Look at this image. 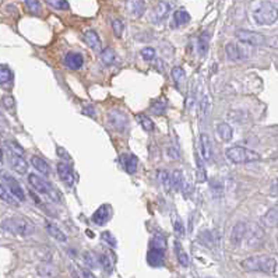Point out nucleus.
Here are the masks:
<instances>
[{
	"mask_svg": "<svg viewBox=\"0 0 278 278\" xmlns=\"http://www.w3.org/2000/svg\"><path fill=\"white\" fill-rule=\"evenodd\" d=\"M165 260V250L158 249V247H151L147 252V263L151 267H161Z\"/></svg>",
	"mask_w": 278,
	"mask_h": 278,
	"instance_id": "nucleus-12",
	"label": "nucleus"
},
{
	"mask_svg": "<svg viewBox=\"0 0 278 278\" xmlns=\"http://www.w3.org/2000/svg\"><path fill=\"white\" fill-rule=\"evenodd\" d=\"M101 238H102L108 245L112 246V247H116V246H118V242H116L115 236H113L111 232H102V234H101Z\"/></svg>",
	"mask_w": 278,
	"mask_h": 278,
	"instance_id": "nucleus-49",
	"label": "nucleus"
},
{
	"mask_svg": "<svg viewBox=\"0 0 278 278\" xmlns=\"http://www.w3.org/2000/svg\"><path fill=\"white\" fill-rule=\"evenodd\" d=\"M7 156H9V162H10L11 168L18 172V174H27L28 172V162L25 161V158L18 154H14L11 151H7Z\"/></svg>",
	"mask_w": 278,
	"mask_h": 278,
	"instance_id": "nucleus-13",
	"label": "nucleus"
},
{
	"mask_svg": "<svg viewBox=\"0 0 278 278\" xmlns=\"http://www.w3.org/2000/svg\"><path fill=\"white\" fill-rule=\"evenodd\" d=\"M83 112H84V115H87V116H91L92 119H95V116H97V115H95V109H94L91 105L86 106V108L83 109Z\"/></svg>",
	"mask_w": 278,
	"mask_h": 278,
	"instance_id": "nucleus-52",
	"label": "nucleus"
},
{
	"mask_svg": "<svg viewBox=\"0 0 278 278\" xmlns=\"http://www.w3.org/2000/svg\"><path fill=\"white\" fill-rule=\"evenodd\" d=\"M45 228H46L48 234L51 235L52 238H55L56 241H59V242H66L67 241L66 234H65L60 228H57L56 225H53L52 223L46 221V223H45Z\"/></svg>",
	"mask_w": 278,
	"mask_h": 278,
	"instance_id": "nucleus-24",
	"label": "nucleus"
},
{
	"mask_svg": "<svg viewBox=\"0 0 278 278\" xmlns=\"http://www.w3.org/2000/svg\"><path fill=\"white\" fill-rule=\"evenodd\" d=\"M63 63L70 70H80L84 65V57L78 52H69L63 59Z\"/></svg>",
	"mask_w": 278,
	"mask_h": 278,
	"instance_id": "nucleus-14",
	"label": "nucleus"
},
{
	"mask_svg": "<svg viewBox=\"0 0 278 278\" xmlns=\"http://www.w3.org/2000/svg\"><path fill=\"white\" fill-rule=\"evenodd\" d=\"M108 123L113 130L124 132L129 127V116L122 109H111L108 112Z\"/></svg>",
	"mask_w": 278,
	"mask_h": 278,
	"instance_id": "nucleus-8",
	"label": "nucleus"
},
{
	"mask_svg": "<svg viewBox=\"0 0 278 278\" xmlns=\"http://www.w3.org/2000/svg\"><path fill=\"white\" fill-rule=\"evenodd\" d=\"M84 263L88 266V267L94 268L98 264V259H95V256L92 253H84Z\"/></svg>",
	"mask_w": 278,
	"mask_h": 278,
	"instance_id": "nucleus-51",
	"label": "nucleus"
},
{
	"mask_svg": "<svg viewBox=\"0 0 278 278\" xmlns=\"http://www.w3.org/2000/svg\"><path fill=\"white\" fill-rule=\"evenodd\" d=\"M0 226L10 232L13 235H17V236H28L31 235L35 231V226L34 224L24 218V217H11V218H7L4 221H1Z\"/></svg>",
	"mask_w": 278,
	"mask_h": 278,
	"instance_id": "nucleus-1",
	"label": "nucleus"
},
{
	"mask_svg": "<svg viewBox=\"0 0 278 278\" xmlns=\"http://www.w3.org/2000/svg\"><path fill=\"white\" fill-rule=\"evenodd\" d=\"M200 241L207 246V247H214L215 246V236L212 231H204L200 234Z\"/></svg>",
	"mask_w": 278,
	"mask_h": 278,
	"instance_id": "nucleus-41",
	"label": "nucleus"
},
{
	"mask_svg": "<svg viewBox=\"0 0 278 278\" xmlns=\"http://www.w3.org/2000/svg\"><path fill=\"white\" fill-rule=\"evenodd\" d=\"M252 48L253 46H250V45L243 44V46H241V45L231 42V44H228L225 46V52H226V56L229 57V60H232V62H242V60L249 59L252 56V53H253Z\"/></svg>",
	"mask_w": 278,
	"mask_h": 278,
	"instance_id": "nucleus-7",
	"label": "nucleus"
},
{
	"mask_svg": "<svg viewBox=\"0 0 278 278\" xmlns=\"http://www.w3.org/2000/svg\"><path fill=\"white\" fill-rule=\"evenodd\" d=\"M30 196H31V199H33L34 201H36L38 206H42V200L39 199V196H38L34 190H30Z\"/></svg>",
	"mask_w": 278,
	"mask_h": 278,
	"instance_id": "nucleus-55",
	"label": "nucleus"
},
{
	"mask_svg": "<svg viewBox=\"0 0 278 278\" xmlns=\"http://www.w3.org/2000/svg\"><path fill=\"white\" fill-rule=\"evenodd\" d=\"M261 224L266 225L268 228H276L278 224V208L273 207L270 208L263 217H261Z\"/></svg>",
	"mask_w": 278,
	"mask_h": 278,
	"instance_id": "nucleus-21",
	"label": "nucleus"
},
{
	"mask_svg": "<svg viewBox=\"0 0 278 278\" xmlns=\"http://www.w3.org/2000/svg\"><path fill=\"white\" fill-rule=\"evenodd\" d=\"M150 246H151V247L162 249V250H167V246H168L167 236H165L164 234H161V232H156L154 236L151 238V241H150Z\"/></svg>",
	"mask_w": 278,
	"mask_h": 278,
	"instance_id": "nucleus-30",
	"label": "nucleus"
},
{
	"mask_svg": "<svg viewBox=\"0 0 278 278\" xmlns=\"http://www.w3.org/2000/svg\"><path fill=\"white\" fill-rule=\"evenodd\" d=\"M56 153H57V156H63V159H67V161H71V156H69L66 151H65V150L62 148V147H57V148H56Z\"/></svg>",
	"mask_w": 278,
	"mask_h": 278,
	"instance_id": "nucleus-53",
	"label": "nucleus"
},
{
	"mask_svg": "<svg viewBox=\"0 0 278 278\" xmlns=\"http://www.w3.org/2000/svg\"><path fill=\"white\" fill-rule=\"evenodd\" d=\"M158 180H159V183L167 190L172 189V185H171V174H169L168 171L161 169V171L158 172Z\"/></svg>",
	"mask_w": 278,
	"mask_h": 278,
	"instance_id": "nucleus-39",
	"label": "nucleus"
},
{
	"mask_svg": "<svg viewBox=\"0 0 278 278\" xmlns=\"http://www.w3.org/2000/svg\"><path fill=\"white\" fill-rule=\"evenodd\" d=\"M46 3L53 7L55 10H69V1L67 0H46Z\"/></svg>",
	"mask_w": 278,
	"mask_h": 278,
	"instance_id": "nucleus-43",
	"label": "nucleus"
},
{
	"mask_svg": "<svg viewBox=\"0 0 278 278\" xmlns=\"http://www.w3.org/2000/svg\"><path fill=\"white\" fill-rule=\"evenodd\" d=\"M13 80V73L7 66H1L0 65V84L4 86V84H9Z\"/></svg>",
	"mask_w": 278,
	"mask_h": 278,
	"instance_id": "nucleus-40",
	"label": "nucleus"
},
{
	"mask_svg": "<svg viewBox=\"0 0 278 278\" xmlns=\"http://www.w3.org/2000/svg\"><path fill=\"white\" fill-rule=\"evenodd\" d=\"M175 252H176V257H178V261L179 264L182 266V267H189V256L186 255V252L182 249V246L179 245L178 242L175 243Z\"/></svg>",
	"mask_w": 278,
	"mask_h": 278,
	"instance_id": "nucleus-32",
	"label": "nucleus"
},
{
	"mask_svg": "<svg viewBox=\"0 0 278 278\" xmlns=\"http://www.w3.org/2000/svg\"><path fill=\"white\" fill-rule=\"evenodd\" d=\"M101 62L105 65V66H111L113 65L115 62H116V53H115V51L109 48V46H106L102 52H101Z\"/></svg>",
	"mask_w": 278,
	"mask_h": 278,
	"instance_id": "nucleus-29",
	"label": "nucleus"
},
{
	"mask_svg": "<svg viewBox=\"0 0 278 278\" xmlns=\"http://www.w3.org/2000/svg\"><path fill=\"white\" fill-rule=\"evenodd\" d=\"M140 55L141 57L147 60V62H151V60H154L156 59V49H153V48H150V46H147V48H143L141 51H140Z\"/></svg>",
	"mask_w": 278,
	"mask_h": 278,
	"instance_id": "nucleus-45",
	"label": "nucleus"
},
{
	"mask_svg": "<svg viewBox=\"0 0 278 278\" xmlns=\"http://www.w3.org/2000/svg\"><path fill=\"white\" fill-rule=\"evenodd\" d=\"M253 17L259 25H273L277 21V7L270 1H264L255 10Z\"/></svg>",
	"mask_w": 278,
	"mask_h": 278,
	"instance_id": "nucleus-6",
	"label": "nucleus"
},
{
	"mask_svg": "<svg viewBox=\"0 0 278 278\" xmlns=\"http://www.w3.org/2000/svg\"><path fill=\"white\" fill-rule=\"evenodd\" d=\"M174 231H175V235L178 238H183L185 236V225L180 220H176L175 224H174Z\"/></svg>",
	"mask_w": 278,
	"mask_h": 278,
	"instance_id": "nucleus-50",
	"label": "nucleus"
},
{
	"mask_svg": "<svg viewBox=\"0 0 278 278\" xmlns=\"http://www.w3.org/2000/svg\"><path fill=\"white\" fill-rule=\"evenodd\" d=\"M236 38L242 42V44L250 45V46H261L266 42L264 35L256 31H250V30H238L236 31Z\"/></svg>",
	"mask_w": 278,
	"mask_h": 278,
	"instance_id": "nucleus-9",
	"label": "nucleus"
},
{
	"mask_svg": "<svg viewBox=\"0 0 278 278\" xmlns=\"http://www.w3.org/2000/svg\"><path fill=\"white\" fill-rule=\"evenodd\" d=\"M4 145L7 147V151H11V153H14V154L25 156V153H24V150H22L21 145L18 144V143H16V141H13V140H9V141L4 143Z\"/></svg>",
	"mask_w": 278,
	"mask_h": 278,
	"instance_id": "nucleus-42",
	"label": "nucleus"
},
{
	"mask_svg": "<svg viewBox=\"0 0 278 278\" xmlns=\"http://www.w3.org/2000/svg\"><path fill=\"white\" fill-rule=\"evenodd\" d=\"M208 108H210V100H208V97H204L200 101V119L208 115Z\"/></svg>",
	"mask_w": 278,
	"mask_h": 278,
	"instance_id": "nucleus-48",
	"label": "nucleus"
},
{
	"mask_svg": "<svg viewBox=\"0 0 278 278\" xmlns=\"http://www.w3.org/2000/svg\"><path fill=\"white\" fill-rule=\"evenodd\" d=\"M56 169H57L59 178L62 179L67 186H71L73 182H74V174H73L71 167H70L67 162H59V164L56 165Z\"/></svg>",
	"mask_w": 278,
	"mask_h": 278,
	"instance_id": "nucleus-15",
	"label": "nucleus"
},
{
	"mask_svg": "<svg viewBox=\"0 0 278 278\" xmlns=\"http://www.w3.org/2000/svg\"><path fill=\"white\" fill-rule=\"evenodd\" d=\"M36 273H38L41 277H56V276H59V271L56 270V267H53V266L49 264V263L39 264L38 268H36Z\"/></svg>",
	"mask_w": 278,
	"mask_h": 278,
	"instance_id": "nucleus-28",
	"label": "nucleus"
},
{
	"mask_svg": "<svg viewBox=\"0 0 278 278\" xmlns=\"http://www.w3.org/2000/svg\"><path fill=\"white\" fill-rule=\"evenodd\" d=\"M24 1H25L28 10L31 11L33 14H39V11H41V3H39V0H24Z\"/></svg>",
	"mask_w": 278,
	"mask_h": 278,
	"instance_id": "nucleus-46",
	"label": "nucleus"
},
{
	"mask_svg": "<svg viewBox=\"0 0 278 278\" xmlns=\"http://www.w3.org/2000/svg\"><path fill=\"white\" fill-rule=\"evenodd\" d=\"M31 164H33V167L39 172V174H42L45 176H49L51 175V167H49V164L44 161L41 156H34L31 158Z\"/></svg>",
	"mask_w": 278,
	"mask_h": 278,
	"instance_id": "nucleus-23",
	"label": "nucleus"
},
{
	"mask_svg": "<svg viewBox=\"0 0 278 278\" xmlns=\"http://www.w3.org/2000/svg\"><path fill=\"white\" fill-rule=\"evenodd\" d=\"M172 10V4L167 1V0H162V1H158V4H156V7L151 11V22L154 24H159L162 22Z\"/></svg>",
	"mask_w": 278,
	"mask_h": 278,
	"instance_id": "nucleus-11",
	"label": "nucleus"
},
{
	"mask_svg": "<svg viewBox=\"0 0 278 278\" xmlns=\"http://www.w3.org/2000/svg\"><path fill=\"white\" fill-rule=\"evenodd\" d=\"M0 200H3L4 203L10 204V206H14V207H18V200L4 188V185L1 182H0Z\"/></svg>",
	"mask_w": 278,
	"mask_h": 278,
	"instance_id": "nucleus-31",
	"label": "nucleus"
},
{
	"mask_svg": "<svg viewBox=\"0 0 278 278\" xmlns=\"http://www.w3.org/2000/svg\"><path fill=\"white\" fill-rule=\"evenodd\" d=\"M172 78H174L176 87L179 88V87L185 83V80H186V73H185V70H183L180 66L174 67V69H172Z\"/></svg>",
	"mask_w": 278,
	"mask_h": 278,
	"instance_id": "nucleus-34",
	"label": "nucleus"
},
{
	"mask_svg": "<svg viewBox=\"0 0 278 278\" xmlns=\"http://www.w3.org/2000/svg\"><path fill=\"white\" fill-rule=\"evenodd\" d=\"M112 28H113V33L118 38H121L123 34V30H124V24L122 22V20L119 18H113L112 20Z\"/></svg>",
	"mask_w": 278,
	"mask_h": 278,
	"instance_id": "nucleus-44",
	"label": "nucleus"
},
{
	"mask_svg": "<svg viewBox=\"0 0 278 278\" xmlns=\"http://www.w3.org/2000/svg\"><path fill=\"white\" fill-rule=\"evenodd\" d=\"M217 133H218V136H220L221 140H224V141H229V140L232 139L234 130H232V127H231L228 123L223 122L217 126Z\"/></svg>",
	"mask_w": 278,
	"mask_h": 278,
	"instance_id": "nucleus-27",
	"label": "nucleus"
},
{
	"mask_svg": "<svg viewBox=\"0 0 278 278\" xmlns=\"http://www.w3.org/2000/svg\"><path fill=\"white\" fill-rule=\"evenodd\" d=\"M200 154L203 156V161L210 162L212 158V145L211 140L208 137V134L203 133L200 137Z\"/></svg>",
	"mask_w": 278,
	"mask_h": 278,
	"instance_id": "nucleus-17",
	"label": "nucleus"
},
{
	"mask_svg": "<svg viewBox=\"0 0 278 278\" xmlns=\"http://www.w3.org/2000/svg\"><path fill=\"white\" fill-rule=\"evenodd\" d=\"M171 185H172V189H175L176 191L183 189L185 180H183V174H182V171L174 169V171L171 172Z\"/></svg>",
	"mask_w": 278,
	"mask_h": 278,
	"instance_id": "nucleus-26",
	"label": "nucleus"
},
{
	"mask_svg": "<svg viewBox=\"0 0 278 278\" xmlns=\"http://www.w3.org/2000/svg\"><path fill=\"white\" fill-rule=\"evenodd\" d=\"M266 239V232L264 229L257 225V224L252 223V224H246V229H245V235H243V245H245L246 249H257L260 246L263 245Z\"/></svg>",
	"mask_w": 278,
	"mask_h": 278,
	"instance_id": "nucleus-5",
	"label": "nucleus"
},
{
	"mask_svg": "<svg viewBox=\"0 0 278 278\" xmlns=\"http://www.w3.org/2000/svg\"><path fill=\"white\" fill-rule=\"evenodd\" d=\"M208 45H210V35L208 34H201L200 38L197 39V49L201 56H204L208 51Z\"/></svg>",
	"mask_w": 278,
	"mask_h": 278,
	"instance_id": "nucleus-33",
	"label": "nucleus"
},
{
	"mask_svg": "<svg viewBox=\"0 0 278 278\" xmlns=\"http://www.w3.org/2000/svg\"><path fill=\"white\" fill-rule=\"evenodd\" d=\"M84 42L88 45L92 49H100L101 48V38L98 34L94 30H88L84 34Z\"/></svg>",
	"mask_w": 278,
	"mask_h": 278,
	"instance_id": "nucleus-25",
	"label": "nucleus"
},
{
	"mask_svg": "<svg viewBox=\"0 0 278 278\" xmlns=\"http://www.w3.org/2000/svg\"><path fill=\"white\" fill-rule=\"evenodd\" d=\"M168 108V101L165 98H159L156 100L151 104V112L156 115H162L164 112L167 111Z\"/></svg>",
	"mask_w": 278,
	"mask_h": 278,
	"instance_id": "nucleus-36",
	"label": "nucleus"
},
{
	"mask_svg": "<svg viewBox=\"0 0 278 278\" xmlns=\"http://www.w3.org/2000/svg\"><path fill=\"white\" fill-rule=\"evenodd\" d=\"M28 183H30V186H31L35 191H38V193L46 196L49 200L55 201V203H62L60 193H59L48 180H45V179L38 176V175H35V174H30V175H28Z\"/></svg>",
	"mask_w": 278,
	"mask_h": 278,
	"instance_id": "nucleus-3",
	"label": "nucleus"
},
{
	"mask_svg": "<svg viewBox=\"0 0 278 278\" xmlns=\"http://www.w3.org/2000/svg\"><path fill=\"white\" fill-rule=\"evenodd\" d=\"M98 263L106 273H112L113 266H115V255L112 253L111 250H108L106 253H104V255H101L98 257Z\"/></svg>",
	"mask_w": 278,
	"mask_h": 278,
	"instance_id": "nucleus-22",
	"label": "nucleus"
},
{
	"mask_svg": "<svg viewBox=\"0 0 278 278\" xmlns=\"http://www.w3.org/2000/svg\"><path fill=\"white\" fill-rule=\"evenodd\" d=\"M121 161H122V165L124 168V171L130 175L136 174L137 167H139V158L134 156V154H123L121 156Z\"/></svg>",
	"mask_w": 278,
	"mask_h": 278,
	"instance_id": "nucleus-19",
	"label": "nucleus"
},
{
	"mask_svg": "<svg viewBox=\"0 0 278 278\" xmlns=\"http://www.w3.org/2000/svg\"><path fill=\"white\" fill-rule=\"evenodd\" d=\"M0 179L4 185V188L10 191L11 194L17 199L18 201L25 200V194H24V190L20 186V183L13 178L11 175H9L7 172H0Z\"/></svg>",
	"mask_w": 278,
	"mask_h": 278,
	"instance_id": "nucleus-10",
	"label": "nucleus"
},
{
	"mask_svg": "<svg viewBox=\"0 0 278 278\" xmlns=\"http://www.w3.org/2000/svg\"><path fill=\"white\" fill-rule=\"evenodd\" d=\"M174 21L176 25H185L190 21V14L186 10L180 9L174 13Z\"/></svg>",
	"mask_w": 278,
	"mask_h": 278,
	"instance_id": "nucleus-35",
	"label": "nucleus"
},
{
	"mask_svg": "<svg viewBox=\"0 0 278 278\" xmlns=\"http://www.w3.org/2000/svg\"><path fill=\"white\" fill-rule=\"evenodd\" d=\"M226 158L234 164H252V162L260 161L261 156L253 150H249L241 145H235L226 150Z\"/></svg>",
	"mask_w": 278,
	"mask_h": 278,
	"instance_id": "nucleus-4",
	"label": "nucleus"
},
{
	"mask_svg": "<svg viewBox=\"0 0 278 278\" xmlns=\"http://www.w3.org/2000/svg\"><path fill=\"white\" fill-rule=\"evenodd\" d=\"M137 119H139V123L141 124V127L144 129L145 132H153L154 129H156V124L154 122L147 116V115H139L137 116Z\"/></svg>",
	"mask_w": 278,
	"mask_h": 278,
	"instance_id": "nucleus-38",
	"label": "nucleus"
},
{
	"mask_svg": "<svg viewBox=\"0 0 278 278\" xmlns=\"http://www.w3.org/2000/svg\"><path fill=\"white\" fill-rule=\"evenodd\" d=\"M167 156L171 158V159H178L179 158V154H178V151L176 150H174L172 147H169L167 150Z\"/></svg>",
	"mask_w": 278,
	"mask_h": 278,
	"instance_id": "nucleus-54",
	"label": "nucleus"
},
{
	"mask_svg": "<svg viewBox=\"0 0 278 278\" xmlns=\"http://www.w3.org/2000/svg\"><path fill=\"white\" fill-rule=\"evenodd\" d=\"M111 215H112V207L111 206H108V204H104V206H101L97 211L94 212V215H92V221L97 224V225H104V224L111 218Z\"/></svg>",
	"mask_w": 278,
	"mask_h": 278,
	"instance_id": "nucleus-18",
	"label": "nucleus"
},
{
	"mask_svg": "<svg viewBox=\"0 0 278 278\" xmlns=\"http://www.w3.org/2000/svg\"><path fill=\"white\" fill-rule=\"evenodd\" d=\"M242 267L246 271H263V273H276L277 270V260L271 256H256L249 257L242 261Z\"/></svg>",
	"mask_w": 278,
	"mask_h": 278,
	"instance_id": "nucleus-2",
	"label": "nucleus"
},
{
	"mask_svg": "<svg viewBox=\"0 0 278 278\" xmlns=\"http://www.w3.org/2000/svg\"><path fill=\"white\" fill-rule=\"evenodd\" d=\"M1 105L7 109V111H14L16 108V100L11 95H4L1 98Z\"/></svg>",
	"mask_w": 278,
	"mask_h": 278,
	"instance_id": "nucleus-47",
	"label": "nucleus"
},
{
	"mask_svg": "<svg viewBox=\"0 0 278 278\" xmlns=\"http://www.w3.org/2000/svg\"><path fill=\"white\" fill-rule=\"evenodd\" d=\"M124 4H126V10H127V13H129L132 17L140 18V17L144 14V0H126Z\"/></svg>",
	"mask_w": 278,
	"mask_h": 278,
	"instance_id": "nucleus-16",
	"label": "nucleus"
},
{
	"mask_svg": "<svg viewBox=\"0 0 278 278\" xmlns=\"http://www.w3.org/2000/svg\"><path fill=\"white\" fill-rule=\"evenodd\" d=\"M0 121H3V115L0 113Z\"/></svg>",
	"mask_w": 278,
	"mask_h": 278,
	"instance_id": "nucleus-56",
	"label": "nucleus"
},
{
	"mask_svg": "<svg viewBox=\"0 0 278 278\" xmlns=\"http://www.w3.org/2000/svg\"><path fill=\"white\" fill-rule=\"evenodd\" d=\"M245 229H246V224L245 223H236L231 231V243L234 246H238L242 243V239H243V235H245Z\"/></svg>",
	"mask_w": 278,
	"mask_h": 278,
	"instance_id": "nucleus-20",
	"label": "nucleus"
},
{
	"mask_svg": "<svg viewBox=\"0 0 278 278\" xmlns=\"http://www.w3.org/2000/svg\"><path fill=\"white\" fill-rule=\"evenodd\" d=\"M196 165H197V182H206L207 180V172L203 164V158L199 154H196Z\"/></svg>",
	"mask_w": 278,
	"mask_h": 278,
	"instance_id": "nucleus-37",
	"label": "nucleus"
},
{
	"mask_svg": "<svg viewBox=\"0 0 278 278\" xmlns=\"http://www.w3.org/2000/svg\"><path fill=\"white\" fill-rule=\"evenodd\" d=\"M0 165H1V161H0Z\"/></svg>",
	"mask_w": 278,
	"mask_h": 278,
	"instance_id": "nucleus-57",
	"label": "nucleus"
}]
</instances>
